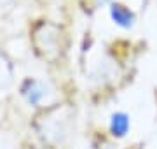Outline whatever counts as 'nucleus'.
Returning a JSON list of instances; mask_svg holds the SVG:
<instances>
[{
    "label": "nucleus",
    "mask_w": 157,
    "mask_h": 149,
    "mask_svg": "<svg viewBox=\"0 0 157 149\" xmlns=\"http://www.w3.org/2000/svg\"><path fill=\"white\" fill-rule=\"evenodd\" d=\"M9 2H12V0H0V7H4V6H7Z\"/></svg>",
    "instance_id": "5"
},
{
    "label": "nucleus",
    "mask_w": 157,
    "mask_h": 149,
    "mask_svg": "<svg viewBox=\"0 0 157 149\" xmlns=\"http://www.w3.org/2000/svg\"><path fill=\"white\" fill-rule=\"evenodd\" d=\"M110 18L112 21L122 28H131L135 25V14L129 11L128 7L121 6V4H112L110 6Z\"/></svg>",
    "instance_id": "2"
},
{
    "label": "nucleus",
    "mask_w": 157,
    "mask_h": 149,
    "mask_svg": "<svg viewBox=\"0 0 157 149\" xmlns=\"http://www.w3.org/2000/svg\"><path fill=\"white\" fill-rule=\"evenodd\" d=\"M98 4H107V2H110V0H96Z\"/></svg>",
    "instance_id": "6"
},
{
    "label": "nucleus",
    "mask_w": 157,
    "mask_h": 149,
    "mask_svg": "<svg viewBox=\"0 0 157 149\" xmlns=\"http://www.w3.org/2000/svg\"><path fill=\"white\" fill-rule=\"evenodd\" d=\"M12 81V69L11 63L2 53H0V88H7Z\"/></svg>",
    "instance_id": "4"
},
{
    "label": "nucleus",
    "mask_w": 157,
    "mask_h": 149,
    "mask_svg": "<svg viewBox=\"0 0 157 149\" xmlns=\"http://www.w3.org/2000/svg\"><path fill=\"white\" fill-rule=\"evenodd\" d=\"M129 130V116L124 112H113L110 116V132L113 137H124Z\"/></svg>",
    "instance_id": "3"
},
{
    "label": "nucleus",
    "mask_w": 157,
    "mask_h": 149,
    "mask_svg": "<svg viewBox=\"0 0 157 149\" xmlns=\"http://www.w3.org/2000/svg\"><path fill=\"white\" fill-rule=\"evenodd\" d=\"M21 93L30 105H40L49 97V88L37 79H28L21 86Z\"/></svg>",
    "instance_id": "1"
}]
</instances>
